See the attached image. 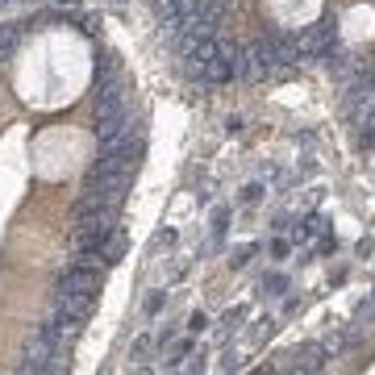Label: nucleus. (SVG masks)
I'll return each instance as SVG.
<instances>
[{
	"instance_id": "1",
	"label": "nucleus",
	"mask_w": 375,
	"mask_h": 375,
	"mask_svg": "<svg viewBox=\"0 0 375 375\" xmlns=\"http://www.w3.org/2000/svg\"><path fill=\"white\" fill-rule=\"evenodd\" d=\"M117 217H121V213H113V209H88V213H75L71 246H75V250L104 254V246L117 238Z\"/></svg>"
},
{
	"instance_id": "2",
	"label": "nucleus",
	"mask_w": 375,
	"mask_h": 375,
	"mask_svg": "<svg viewBox=\"0 0 375 375\" xmlns=\"http://www.w3.org/2000/svg\"><path fill=\"white\" fill-rule=\"evenodd\" d=\"M329 355L321 342H305V346H292L283 350L280 363H267V371H326Z\"/></svg>"
},
{
	"instance_id": "3",
	"label": "nucleus",
	"mask_w": 375,
	"mask_h": 375,
	"mask_svg": "<svg viewBox=\"0 0 375 375\" xmlns=\"http://www.w3.org/2000/svg\"><path fill=\"white\" fill-rule=\"evenodd\" d=\"M350 326H375V292L367 296V300H359V309H355V317H350Z\"/></svg>"
},
{
	"instance_id": "4",
	"label": "nucleus",
	"mask_w": 375,
	"mask_h": 375,
	"mask_svg": "<svg viewBox=\"0 0 375 375\" xmlns=\"http://www.w3.org/2000/svg\"><path fill=\"white\" fill-rule=\"evenodd\" d=\"M100 259H104V267H117V263L125 259V238H121V230H117V238L104 246V254H100Z\"/></svg>"
},
{
	"instance_id": "5",
	"label": "nucleus",
	"mask_w": 375,
	"mask_h": 375,
	"mask_svg": "<svg viewBox=\"0 0 375 375\" xmlns=\"http://www.w3.org/2000/svg\"><path fill=\"white\" fill-rule=\"evenodd\" d=\"M288 288H292V280H288L283 271H271V276H263V292H267V296H283Z\"/></svg>"
},
{
	"instance_id": "6",
	"label": "nucleus",
	"mask_w": 375,
	"mask_h": 375,
	"mask_svg": "<svg viewBox=\"0 0 375 375\" xmlns=\"http://www.w3.org/2000/svg\"><path fill=\"white\" fill-rule=\"evenodd\" d=\"M263 196H267V184H259V180H254V184H246L242 192H238V204H246V209H250V204H259Z\"/></svg>"
},
{
	"instance_id": "7",
	"label": "nucleus",
	"mask_w": 375,
	"mask_h": 375,
	"mask_svg": "<svg viewBox=\"0 0 375 375\" xmlns=\"http://www.w3.org/2000/svg\"><path fill=\"white\" fill-rule=\"evenodd\" d=\"M292 246H296V242H292V238H271V242H267V254H271V259H276V263H283V259H288V254H292Z\"/></svg>"
},
{
	"instance_id": "8",
	"label": "nucleus",
	"mask_w": 375,
	"mask_h": 375,
	"mask_svg": "<svg viewBox=\"0 0 375 375\" xmlns=\"http://www.w3.org/2000/svg\"><path fill=\"white\" fill-rule=\"evenodd\" d=\"M226 230H230V204H217L213 209V234L226 238Z\"/></svg>"
},
{
	"instance_id": "9",
	"label": "nucleus",
	"mask_w": 375,
	"mask_h": 375,
	"mask_svg": "<svg viewBox=\"0 0 375 375\" xmlns=\"http://www.w3.org/2000/svg\"><path fill=\"white\" fill-rule=\"evenodd\" d=\"M250 254H259V242H250V246H242V250H234V254H230V267H234V271H242V267L250 263Z\"/></svg>"
},
{
	"instance_id": "10",
	"label": "nucleus",
	"mask_w": 375,
	"mask_h": 375,
	"mask_svg": "<svg viewBox=\"0 0 375 375\" xmlns=\"http://www.w3.org/2000/svg\"><path fill=\"white\" fill-rule=\"evenodd\" d=\"M142 309H146V317H159V313H163V309H167V292H150V296H146V305H142Z\"/></svg>"
},
{
	"instance_id": "11",
	"label": "nucleus",
	"mask_w": 375,
	"mask_h": 375,
	"mask_svg": "<svg viewBox=\"0 0 375 375\" xmlns=\"http://www.w3.org/2000/svg\"><path fill=\"white\" fill-rule=\"evenodd\" d=\"M242 317H246V309H242V305H238V309H230V313L221 317V338H226L230 329H238V321H242Z\"/></svg>"
},
{
	"instance_id": "12",
	"label": "nucleus",
	"mask_w": 375,
	"mask_h": 375,
	"mask_svg": "<svg viewBox=\"0 0 375 375\" xmlns=\"http://www.w3.org/2000/svg\"><path fill=\"white\" fill-rule=\"evenodd\" d=\"M204 329H209V317H204V313L196 309V313L188 317V333H204Z\"/></svg>"
},
{
	"instance_id": "13",
	"label": "nucleus",
	"mask_w": 375,
	"mask_h": 375,
	"mask_svg": "<svg viewBox=\"0 0 375 375\" xmlns=\"http://www.w3.org/2000/svg\"><path fill=\"white\" fill-rule=\"evenodd\" d=\"M80 25H84V34H96V30H100V13H84Z\"/></svg>"
},
{
	"instance_id": "14",
	"label": "nucleus",
	"mask_w": 375,
	"mask_h": 375,
	"mask_svg": "<svg viewBox=\"0 0 375 375\" xmlns=\"http://www.w3.org/2000/svg\"><path fill=\"white\" fill-rule=\"evenodd\" d=\"M371 250H375V242H371V238H359V246H355V254H359V259H371Z\"/></svg>"
},
{
	"instance_id": "15",
	"label": "nucleus",
	"mask_w": 375,
	"mask_h": 375,
	"mask_svg": "<svg viewBox=\"0 0 375 375\" xmlns=\"http://www.w3.org/2000/svg\"><path fill=\"white\" fill-rule=\"evenodd\" d=\"M154 242H159V246H176V242H180V234H176V230H159V238H154Z\"/></svg>"
},
{
	"instance_id": "16",
	"label": "nucleus",
	"mask_w": 375,
	"mask_h": 375,
	"mask_svg": "<svg viewBox=\"0 0 375 375\" xmlns=\"http://www.w3.org/2000/svg\"><path fill=\"white\" fill-rule=\"evenodd\" d=\"M242 130H246V121H242V117H230V121H226V134H242Z\"/></svg>"
},
{
	"instance_id": "17",
	"label": "nucleus",
	"mask_w": 375,
	"mask_h": 375,
	"mask_svg": "<svg viewBox=\"0 0 375 375\" xmlns=\"http://www.w3.org/2000/svg\"><path fill=\"white\" fill-rule=\"evenodd\" d=\"M146 350H150V333H142L138 342H134V355H138V359L146 355Z\"/></svg>"
},
{
	"instance_id": "18",
	"label": "nucleus",
	"mask_w": 375,
	"mask_h": 375,
	"mask_svg": "<svg viewBox=\"0 0 375 375\" xmlns=\"http://www.w3.org/2000/svg\"><path fill=\"white\" fill-rule=\"evenodd\" d=\"M317 250H321V254H338V238H326V242H321Z\"/></svg>"
},
{
	"instance_id": "19",
	"label": "nucleus",
	"mask_w": 375,
	"mask_h": 375,
	"mask_svg": "<svg viewBox=\"0 0 375 375\" xmlns=\"http://www.w3.org/2000/svg\"><path fill=\"white\" fill-rule=\"evenodd\" d=\"M109 4H117V8H125V0H109Z\"/></svg>"
},
{
	"instance_id": "20",
	"label": "nucleus",
	"mask_w": 375,
	"mask_h": 375,
	"mask_svg": "<svg viewBox=\"0 0 375 375\" xmlns=\"http://www.w3.org/2000/svg\"><path fill=\"white\" fill-rule=\"evenodd\" d=\"M4 4H13V0H0V8H4Z\"/></svg>"
}]
</instances>
